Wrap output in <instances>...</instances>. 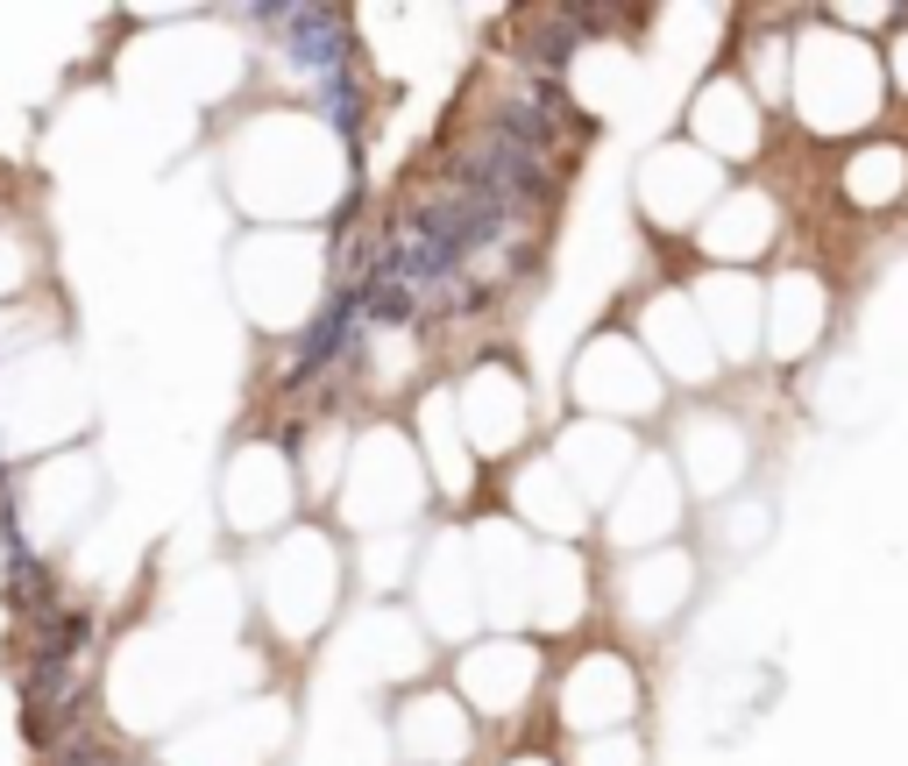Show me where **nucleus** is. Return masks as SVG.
<instances>
[]
</instances>
